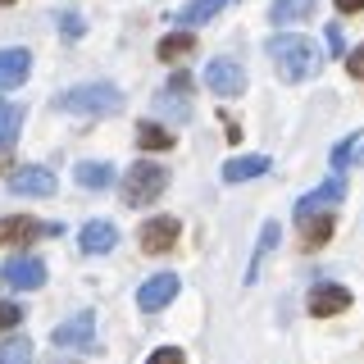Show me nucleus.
Segmentation results:
<instances>
[{"instance_id": "nucleus-1", "label": "nucleus", "mask_w": 364, "mask_h": 364, "mask_svg": "<svg viewBox=\"0 0 364 364\" xmlns=\"http://www.w3.org/2000/svg\"><path fill=\"white\" fill-rule=\"evenodd\" d=\"M269 60L278 64V77L282 82H310V77L323 68V55H318V46L310 37H287V32H278V37H269Z\"/></svg>"}, {"instance_id": "nucleus-31", "label": "nucleus", "mask_w": 364, "mask_h": 364, "mask_svg": "<svg viewBox=\"0 0 364 364\" xmlns=\"http://www.w3.org/2000/svg\"><path fill=\"white\" fill-rule=\"evenodd\" d=\"M346 73L350 77H364V46H355V50L346 55Z\"/></svg>"}, {"instance_id": "nucleus-14", "label": "nucleus", "mask_w": 364, "mask_h": 364, "mask_svg": "<svg viewBox=\"0 0 364 364\" xmlns=\"http://www.w3.org/2000/svg\"><path fill=\"white\" fill-rule=\"evenodd\" d=\"M318 0H273L269 5V23L273 28H291V23H305L314 14Z\"/></svg>"}, {"instance_id": "nucleus-19", "label": "nucleus", "mask_w": 364, "mask_h": 364, "mask_svg": "<svg viewBox=\"0 0 364 364\" xmlns=\"http://www.w3.org/2000/svg\"><path fill=\"white\" fill-rule=\"evenodd\" d=\"M46 232V223H37V219H28V214H14L5 228H0V237H5L9 246H28V242H37V237Z\"/></svg>"}, {"instance_id": "nucleus-15", "label": "nucleus", "mask_w": 364, "mask_h": 364, "mask_svg": "<svg viewBox=\"0 0 364 364\" xmlns=\"http://www.w3.org/2000/svg\"><path fill=\"white\" fill-rule=\"evenodd\" d=\"M301 228H305V232H301V246H305V250H318V246H328V237L337 232V219L323 210V214H310V219H301Z\"/></svg>"}, {"instance_id": "nucleus-27", "label": "nucleus", "mask_w": 364, "mask_h": 364, "mask_svg": "<svg viewBox=\"0 0 364 364\" xmlns=\"http://www.w3.org/2000/svg\"><path fill=\"white\" fill-rule=\"evenodd\" d=\"M82 32H87V23L77 18V14H60V37H64V41H77Z\"/></svg>"}, {"instance_id": "nucleus-12", "label": "nucleus", "mask_w": 364, "mask_h": 364, "mask_svg": "<svg viewBox=\"0 0 364 364\" xmlns=\"http://www.w3.org/2000/svg\"><path fill=\"white\" fill-rule=\"evenodd\" d=\"M9 191H18V196H55V173L50 168H18V173H9Z\"/></svg>"}, {"instance_id": "nucleus-7", "label": "nucleus", "mask_w": 364, "mask_h": 364, "mask_svg": "<svg viewBox=\"0 0 364 364\" xmlns=\"http://www.w3.org/2000/svg\"><path fill=\"white\" fill-rule=\"evenodd\" d=\"M178 232H182V223L168 219V214H159V219L141 223V250H151V255H164V250L178 246Z\"/></svg>"}, {"instance_id": "nucleus-10", "label": "nucleus", "mask_w": 364, "mask_h": 364, "mask_svg": "<svg viewBox=\"0 0 364 364\" xmlns=\"http://www.w3.org/2000/svg\"><path fill=\"white\" fill-rule=\"evenodd\" d=\"M32 73V55L23 50V46H9V50H0V91H14L28 82Z\"/></svg>"}, {"instance_id": "nucleus-26", "label": "nucleus", "mask_w": 364, "mask_h": 364, "mask_svg": "<svg viewBox=\"0 0 364 364\" xmlns=\"http://www.w3.org/2000/svg\"><path fill=\"white\" fill-rule=\"evenodd\" d=\"M28 341L23 337H14V341H5V350H0V364H28Z\"/></svg>"}, {"instance_id": "nucleus-13", "label": "nucleus", "mask_w": 364, "mask_h": 364, "mask_svg": "<svg viewBox=\"0 0 364 364\" xmlns=\"http://www.w3.org/2000/svg\"><path fill=\"white\" fill-rule=\"evenodd\" d=\"M350 305V291L337 287V282H318V287L310 291V314L314 318H328V314H341Z\"/></svg>"}, {"instance_id": "nucleus-21", "label": "nucleus", "mask_w": 364, "mask_h": 364, "mask_svg": "<svg viewBox=\"0 0 364 364\" xmlns=\"http://www.w3.org/2000/svg\"><path fill=\"white\" fill-rule=\"evenodd\" d=\"M155 114H173V119L182 123V119H191V96H182V91H159L155 96Z\"/></svg>"}, {"instance_id": "nucleus-23", "label": "nucleus", "mask_w": 364, "mask_h": 364, "mask_svg": "<svg viewBox=\"0 0 364 364\" xmlns=\"http://www.w3.org/2000/svg\"><path fill=\"white\" fill-rule=\"evenodd\" d=\"M136 146H141V151H168V146H173V132L159 128V123H141V128H136Z\"/></svg>"}, {"instance_id": "nucleus-33", "label": "nucleus", "mask_w": 364, "mask_h": 364, "mask_svg": "<svg viewBox=\"0 0 364 364\" xmlns=\"http://www.w3.org/2000/svg\"><path fill=\"white\" fill-rule=\"evenodd\" d=\"M337 9H341V14H360L364 0H337Z\"/></svg>"}, {"instance_id": "nucleus-8", "label": "nucleus", "mask_w": 364, "mask_h": 364, "mask_svg": "<svg viewBox=\"0 0 364 364\" xmlns=\"http://www.w3.org/2000/svg\"><path fill=\"white\" fill-rule=\"evenodd\" d=\"M178 287H182V282L173 278V273H155L151 282H141V291H136V305H141L146 314H155V310H164V305L178 296Z\"/></svg>"}, {"instance_id": "nucleus-25", "label": "nucleus", "mask_w": 364, "mask_h": 364, "mask_svg": "<svg viewBox=\"0 0 364 364\" xmlns=\"http://www.w3.org/2000/svg\"><path fill=\"white\" fill-rule=\"evenodd\" d=\"M355 146H360V132H350L346 141H337V146H333V155H328V159H333V173H341V168L355 159Z\"/></svg>"}, {"instance_id": "nucleus-34", "label": "nucleus", "mask_w": 364, "mask_h": 364, "mask_svg": "<svg viewBox=\"0 0 364 364\" xmlns=\"http://www.w3.org/2000/svg\"><path fill=\"white\" fill-rule=\"evenodd\" d=\"M355 151H360V155H355V159H360V164H364V136H360V146H355Z\"/></svg>"}, {"instance_id": "nucleus-5", "label": "nucleus", "mask_w": 364, "mask_h": 364, "mask_svg": "<svg viewBox=\"0 0 364 364\" xmlns=\"http://www.w3.org/2000/svg\"><path fill=\"white\" fill-rule=\"evenodd\" d=\"M50 341L55 346H68V350H96V314L91 310H82V314H73V318H64L60 328L50 333Z\"/></svg>"}, {"instance_id": "nucleus-22", "label": "nucleus", "mask_w": 364, "mask_h": 364, "mask_svg": "<svg viewBox=\"0 0 364 364\" xmlns=\"http://www.w3.org/2000/svg\"><path fill=\"white\" fill-rule=\"evenodd\" d=\"M18 123H23V109L14 105V100H5V96H0V146H14Z\"/></svg>"}, {"instance_id": "nucleus-24", "label": "nucleus", "mask_w": 364, "mask_h": 364, "mask_svg": "<svg viewBox=\"0 0 364 364\" xmlns=\"http://www.w3.org/2000/svg\"><path fill=\"white\" fill-rule=\"evenodd\" d=\"M273 246H278V223H264V232H259V242H255V264L269 255ZM255 264L246 269V282H255Z\"/></svg>"}, {"instance_id": "nucleus-9", "label": "nucleus", "mask_w": 364, "mask_h": 364, "mask_svg": "<svg viewBox=\"0 0 364 364\" xmlns=\"http://www.w3.org/2000/svg\"><path fill=\"white\" fill-rule=\"evenodd\" d=\"M0 278H5L9 287H18V291H32V287L46 282V264L32 259V255H18V259H9V264L0 269Z\"/></svg>"}, {"instance_id": "nucleus-32", "label": "nucleus", "mask_w": 364, "mask_h": 364, "mask_svg": "<svg viewBox=\"0 0 364 364\" xmlns=\"http://www.w3.org/2000/svg\"><path fill=\"white\" fill-rule=\"evenodd\" d=\"M191 87H196V82H191V73H173V77H168V91H182V96H191Z\"/></svg>"}, {"instance_id": "nucleus-3", "label": "nucleus", "mask_w": 364, "mask_h": 364, "mask_svg": "<svg viewBox=\"0 0 364 364\" xmlns=\"http://www.w3.org/2000/svg\"><path fill=\"white\" fill-rule=\"evenodd\" d=\"M60 105L68 114H87V119H105V114H119L123 109V91L109 87V82H82L73 91H64Z\"/></svg>"}, {"instance_id": "nucleus-20", "label": "nucleus", "mask_w": 364, "mask_h": 364, "mask_svg": "<svg viewBox=\"0 0 364 364\" xmlns=\"http://www.w3.org/2000/svg\"><path fill=\"white\" fill-rule=\"evenodd\" d=\"M269 173V155H242V159H228L223 164V182H246Z\"/></svg>"}, {"instance_id": "nucleus-28", "label": "nucleus", "mask_w": 364, "mask_h": 364, "mask_svg": "<svg viewBox=\"0 0 364 364\" xmlns=\"http://www.w3.org/2000/svg\"><path fill=\"white\" fill-rule=\"evenodd\" d=\"M146 364H187V355H182L178 346H159V350H151V360Z\"/></svg>"}, {"instance_id": "nucleus-18", "label": "nucleus", "mask_w": 364, "mask_h": 364, "mask_svg": "<svg viewBox=\"0 0 364 364\" xmlns=\"http://www.w3.org/2000/svg\"><path fill=\"white\" fill-rule=\"evenodd\" d=\"M73 178H77V187H87V191H105L114 182V168L105 159H82V164L73 168Z\"/></svg>"}, {"instance_id": "nucleus-17", "label": "nucleus", "mask_w": 364, "mask_h": 364, "mask_svg": "<svg viewBox=\"0 0 364 364\" xmlns=\"http://www.w3.org/2000/svg\"><path fill=\"white\" fill-rule=\"evenodd\" d=\"M187 55H196V32L191 28H178L159 41V60L164 64H178V60H187Z\"/></svg>"}, {"instance_id": "nucleus-4", "label": "nucleus", "mask_w": 364, "mask_h": 364, "mask_svg": "<svg viewBox=\"0 0 364 364\" xmlns=\"http://www.w3.org/2000/svg\"><path fill=\"white\" fill-rule=\"evenodd\" d=\"M205 87H210L214 96L232 100V96L246 91V68L237 60H210V68H205Z\"/></svg>"}, {"instance_id": "nucleus-29", "label": "nucleus", "mask_w": 364, "mask_h": 364, "mask_svg": "<svg viewBox=\"0 0 364 364\" xmlns=\"http://www.w3.org/2000/svg\"><path fill=\"white\" fill-rule=\"evenodd\" d=\"M23 318V305H14V301H0V328H14Z\"/></svg>"}, {"instance_id": "nucleus-2", "label": "nucleus", "mask_w": 364, "mask_h": 364, "mask_svg": "<svg viewBox=\"0 0 364 364\" xmlns=\"http://www.w3.org/2000/svg\"><path fill=\"white\" fill-rule=\"evenodd\" d=\"M168 187V168L155 164V159H136L128 173L119 178V196L123 205H132V210H141V205H155V196Z\"/></svg>"}, {"instance_id": "nucleus-16", "label": "nucleus", "mask_w": 364, "mask_h": 364, "mask_svg": "<svg viewBox=\"0 0 364 364\" xmlns=\"http://www.w3.org/2000/svg\"><path fill=\"white\" fill-rule=\"evenodd\" d=\"M219 9H228V0H191V5L173 9V23L178 28H200V23H210Z\"/></svg>"}, {"instance_id": "nucleus-30", "label": "nucleus", "mask_w": 364, "mask_h": 364, "mask_svg": "<svg viewBox=\"0 0 364 364\" xmlns=\"http://www.w3.org/2000/svg\"><path fill=\"white\" fill-rule=\"evenodd\" d=\"M323 37H328V50H333V55H346V37H341V28H337V23H328V32H323Z\"/></svg>"}, {"instance_id": "nucleus-6", "label": "nucleus", "mask_w": 364, "mask_h": 364, "mask_svg": "<svg viewBox=\"0 0 364 364\" xmlns=\"http://www.w3.org/2000/svg\"><path fill=\"white\" fill-rule=\"evenodd\" d=\"M341 196H346V178L337 173V178H328L323 187H314L310 196H301V200H296V210H291V214H296V223H301V219H310V214H323L328 205H337Z\"/></svg>"}, {"instance_id": "nucleus-11", "label": "nucleus", "mask_w": 364, "mask_h": 364, "mask_svg": "<svg viewBox=\"0 0 364 364\" xmlns=\"http://www.w3.org/2000/svg\"><path fill=\"white\" fill-rule=\"evenodd\" d=\"M114 242H119V228L109 219H91V223H82V232H77L82 255H105V250H114Z\"/></svg>"}, {"instance_id": "nucleus-35", "label": "nucleus", "mask_w": 364, "mask_h": 364, "mask_svg": "<svg viewBox=\"0 0 364 364\" xmlns=\"http://www.w3.org/2000/svg\"><path fill=\"white\" fill-rule=\"evenodd\" d=\"M0 5H14V0H0Z\"/></svg>"}]
</instances>
